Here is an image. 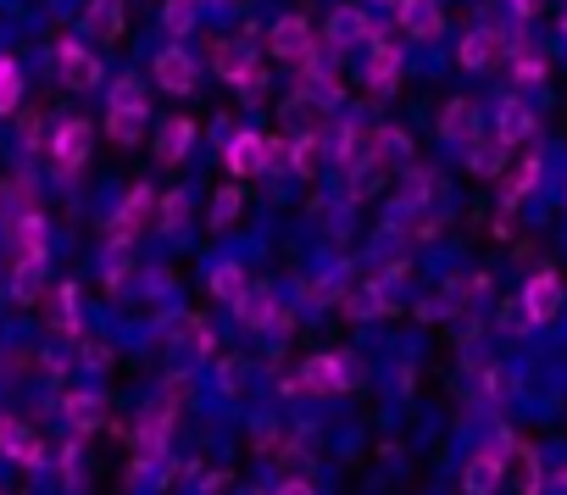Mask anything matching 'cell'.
<instances>
[{
    "label": "cell",
    "mask_w": 567,
    "mask_h": 495,
    "mask_svg": "<svg viewBox=\"0 0 567 495\" xmlns=\"http://www.w3.org/2000/svg\"><path fill=\"white\" fill-rule=\"evenodd\" d=\"M12 257H18V296L29 301L40 285V268H45V217L40 212L12 217Z\"/></svg>",
    "instance_id": "cell-1"
},
{
    "label": "cell",
    "mask_w": 567,
    "mask_h": 495,
    "mask_svg": "<svg viewBox=\"0 0 567 495\" xmlns=\"http://www.w3.org/2000/svg\"><path fill=\"white\" fill-rule=\"evenodd\" d=\"M106 134H112L117 145H134V140L145 134V90H140L134 79H117L112 112H106Z\"/></svg>",
    "instance_id": "cell-2"
},
{
    "label": "cell",
    "mask_w": 567,
    "mask_h": 495,
    "mask_svg": "<svg viewBox=\"0 0 567 495\" xmlns=\"http://www.w3.org/2000/svg\"><path fill=\"white\" fill-rule=\"evenodd\" d=\"M212 68L228 79V84H239V90H267V73L256 68V51L250 45H239V40H223V45H212Z\"/></svg>",
    "instance_id": "cell-3"
},
{
    "label": "cell",
    "mask_w": 567,
    "mask_h": 495,
    "mask_svg": "<svg viewBox=\"0 0 567 495\" xmlns=\"http://www.w3.org/2000/svg\"><path fill=\"white\" fill-rule=\"evenodd\" d=\"M56 73H62L68 90H95V84H101V62H95V51L79 45V40H62V45H56Z\"/></svg>",
    "instance_id": "cell-4"
},
{
    "label": "cell",
    "mask_w": 567,
    "mask_h": 495,
    "mask_svg": "<svg viewBox=\"0 0 567 495\" xmlns=\"http://www.w3.org/2000/svg\"><path fill=\"white\" fill-rule=\"evenodd\" d=\"M90 140H95V128H90L84 117L62 123V128H56V140H51V156H56V167H62V173H79V167L90 162Z\"/></svg>",
    "instance_id": "cell-5"
},
{
    "label": "cell",
    "mask_w": 567,
    "mask_h": 495,
    "mask_svg": "<svg viewBox=\"0 0 567 495\" xmlns=\"http://www.w3.org/2000/svg\"><path fill=\"white\" fill-rule=\"evenodd\" d=\"M506 445H512V434H501L495 451H484V456H473V462L462 467V489H467V495H495V484H501V462H506Z\"/></svg>",
    "instance_id": "cell-6"
},
{
    "label": "cell",
    "mask_w": 567,
    "mask_h": 495,
    "mask_svg": "<svg viewBox=\"0 0 567 495\" xmlns=\"http://www.w3.org/2000/svg\"><path fill=\"white\" fill-rule=\"evenodd\" d=\"M267 51L284 56V62H307V56H312V29H307V18H278L272 34H267Z\"/></svg>",
    "instance_id": "cell-7"
},
{
    "label": "cell",
    "mask_w": 567,
    "mask_h": 495,
    "mask_svg": "<svg viewBox=\"0 0 567 495\" xmlns=\"http://www.w3.org/2000/svg\"><path fill=\"white\" fill-rule=\"evenodd\" d=\"M0 451H7L12 462H23V467H45V440L34 429H23L18 417H0Z\"/></svg>",
    "instance_id": "cell-8"
},
{
    "label": "cell",
    "mask_w": 567,
    "mask_h": 495,
    "mask_svg": "<svg viewBox=\"0 0 567 495\" xmlns=\"http://www.w3.org/2000/svg\"><path fill=\"white\" fill-rule=\"evenodd\" d=\"M296 384H301L307 395H334V390L351 384V368H346V357H312V362L301 368Z\"/></svg>",
    "instance_id": "cell-9"
},
{
    "label": "cell",
    "mask_w": 567,
    "mask_h": 495,
    "mask_svg": "<svg viewBox=\"0 0 567 495\" xmlns=\"http://www.w3.org/2000/svg\"><path fill=\"white\" fill-rule=\"evenodd\" d=\"M523 312H528V323H550L561 312V279L556 274H534L528 290H523Z\"/></svg>",
    "instance_id": "cell-10"
},
{
    "label": "cell",
    "mask_w": 567,
    "mask_h": 495,
    "mask_svg": "<svg viewBox=\"0 0 567 495\" xmlns=\"http://www.w3.org/2000/svg\"><path fill=\"white\" fill-rule=\"evenodd\" d=\"M272 156H278V151H272L261 134H234V145H228V167H234V178H256Z\"/></svg>",
    "instance_id": "cell-11"
},
{
    "label": "cell",
    "mask_w": 567,
    "mask_h": 495,
    "mask_svg": "<svg viewBox=\"0 0 567 495\" xmlns=\"http://www.w3.org/2000/svg\"><path fill=\"white\" fill-rule=\"evenodd\" d=\"M156 84H162L167 95H189V90H195V62H189V51L167 45V51L156 56Z\"/></svg>",
    "instance_id": "cell-12"
},
{
    "label": "cell",
    "mask_w": 567,
    "mask_h": 495,
    "mask_svg": "<svg viewBox=\"0 0 567 495\" xmlns=\"http://www.w3.org/2000/svg\"><path fill=\"white\" fill-rule=\"evenodd\" d=\"M362 40H373V23H368L357 7H340V12L329 18V40H323V45L346 51V45H362Z\"/></svg>",
    "instance_id": "cell-13"
},
{
    "label": "cell",
    "mask_w": 567,
    "mask_h": 495,
    "mask_svg": "<svg viewBox=\"0 0 567 495\" xmlns=\"http://www.w3.org/2000/svg\"><path fill=\"white\" fill-rule=\"evenodd\" d=\"M495 134H501L506 145L528 140V134H534V112H528L517 95H506V101H501V112H495Z\"/></svg>",
    "instance_id": "cell-14"
},
{
    "label": "cell",
    "mask_w": 567,
    "mask_h": 495,
    "mask_svg": "<svg viewBox=\"0 0 567 495\" xmlns=\"http://www.w3.org/2000/svg\"><path fill=\"white\" fill-rule=\"evenodd\" d=\"M234 307H239V318H245V323H256V329H261V323H267V329H290V318H284V312L272 307V296H267V290H245Z\"/></svg>",
    "instance_id": "cell-15"
},
{
    "label": "cell",
    "mask_w": 567,
    "mask_h": 495,
    "mask_svg": "<svg viewBox=\"0 0 567 495\" xmlns=\"http://www.w3.org/2000/svg\"><path fill=\"white\" fill-rule=\"evenodd\" d=\"M401 84V51L395 45H373V56H368V90H395Z\"/></svg>",
    "instance_id": "cell-16"
},
{
    "label": "cell",
    "mask_w": 567,
    "mask_h": 495,
    "mask_svg": "<svg viewBox=\"0 0 567 495\" xmlns=\"http://www.w3.org/2000/svg\"><path fill=\"white\" fill-rule=\"evenodd\" d=\"M401 23H406V34H417V40H434L440 34V7L434 0H401Z\"/></svg>",
    "instance_id": "cell-17"
},
{
    "label": "cell",
    "mask_w": 567,
    "mask_h": 495,
    "mask_svg": "<svg viewBox=\"0 0 567 495\" xmlns=\"http://www.w3.org/2000/svg\"><path fill=\"white\" fill-rule=\"evenodd\" d=\"M495 56H501V34H495V29H473V34L462 40V51H456L462 68H489Z\"/></svg>",
    "instance_id": "cell-18"
},
{
    "label": "cell",
    "mask_w": 567,
    "mask_h": 495,
    "mask_svg": "<svg viewBox=\"0 0 567 495\" xmlns=\"http://www.w3.org/2000/svg\"><path fill=\"white\" fill-rule=\"evenodd\" d=\"M189 140H195V123H189V117H173V123L162 128V140H156V156H162L167 167H178L184 151H189Z\"/></svg>",
    "instance_id": "cell-19"
},
{
    "label": "cell",
    "mask_w": 567,
    "mask_h": 495,
    "mask_svg": "<svg viewBox=\"0 0 567 495\" xmlns=\"http://www.w3.org/2000/svg\"><path fill=\"white\" fill-rule=\"evenodd\" d=\"M62 412H68V429H73V434H90V429H101V417H106L101 395H68Z\"/></svg>",
    "instance_id": "cell-20"
},
{
    "label": "cell",
    "mask_w": 567,
    "mask_h": 495,
    "mask_svg": "<svg viewBox=\"0 0 567 495\" xmlns=\"http://www.w3.org/2000/svg\"><path fill=\"white\" fill-rule=\"evenodd\" d=\"M151 212H156V195H151V189L140 184V189H134V195L123 200V212H117V234H123V239H128V234H140Z\"/></svg>",
    "instance_id": "cell-21"
},
{
    "label": "cell",
    "mask_w": 567,
    "mask_h": 495,
    "mask_svg": "<svg viewBox=\"0 0 567 495\" xmlns=\"http://www.w3.org/2000/svg\"><path fill=\"white\" fill-rule=\"evenodd\" d=\"M84 29H90L95 40H112V34H123V0H95V7L84 12Z\"/></svg>",
    "instance_id": "cell-22"
},
{
    "label": "cell",
    "mask_w": 567,
    "mask_h": 495,
    "mask_svg": "<svg viewBox=\"0 0 567 495\" xmlns=\"http://www.w3.org/2000/svg\"><path fill=\"white\" fill-rule=\"evenodd\" d=\"M23 101V68L12 56H0V117H12Z\"/></svg>",
    "instance_id": "cell-23"
},
{
    "label": "cell",
    "mask_w": 567,
    "mask_h": 495,
    "mask_svg": "<svg viewBox=\"0 0 567 495\" xmlns=\"http://www.w3.org/2000/svg\"><path fill=\"white\" fill-rule=\"evenodd\" d=\"M501 156H506V140H501V134L467 145V167H473V173H501Z\"/></svg>",
    "instance_id": "cell-24"
},
{
    "label": "cell",
    "mask_w": 567,
    "mask_h": 495,
    "mask_svg": "<svg viewBox=\"0 0 567 495\" xmlns=\"http://www.w3.org/2000/svg\"><path fill=\"white\" fill-rule=\"evenodd\" d=\"M440 134H445V140H456V145H462V140H473V101H451V106H445V117H440Z\"/></svg>",
    "instance_id": "cell-25"
},
{
    "label": "cell",
    "mask_w": 567,
    "mask_h": 495,
    "mask_svg": "<svg viewBox=\"0 0 567 495\" xmlns=\"http://www.w3.org/2000/svg\"><path fill=\"white\" fill-rule=\"evenodd\" d=\"M245 290H250V285H245V268H234V262H228V268H217V274H212V296H217V301H239Z\"/></svg>",
    "instance_id": "cell-26"
},
{
    "label": "cell",
    "mask_w": 567,
    "mask_h": 495,
    "mask_svg": "<svg viewBox=\"0 0 567 495\" xmlns=\"http://www.w3.org/2000/svg\"><path fill=\"white\" fill-rule=\"evenodd\" d=\"M534 184H539V156H523V167H517V173H512V184H506V206H512V200H523Z\"/></svg>",
    "instance_id": "cell-27"
},
{
    "label": "cell",
    "mask_w": 567,
    "mask_h": 495,
    "mask_svg": "<svg viewBox=\"0 0 567 495\" xmlns=\"http://www.w3.org/2000/svg\"><path fill=\"white\" fill-rule=\"evenodd\" d=\"M346 312H351V318H373V312H384V290H379V285L351 290V296H346Z\"/></svg>",
    "instance_id": "cell-28"
},
{
    "label": "cell",
    "mask_w": 567,
    "mask_h": 495,
    "mask_svg": "<svg viewBox=\"0 0 567 495\" xmlns=\"http://www.w3.org/2000/svg\"><path fill=\"white\" fill-rule=\"evenodd\" d=\"M56 329H62V334H79V290H73V285L56 290Z\"/></svg>",
    "instance_id": "cell-29"
},
{
    "label": "cell",
    "mask_w": 567,
    "mask_h": 495,
    "mask_svg": "<svg viewBox=\"0 0 567 495\" xmlns=\"http://www.w3.org/2000/svg\"><path fill=\"white\" fill-rule=\"evenodd\" d=\"M178 340L189 346V357H212V329H206L200 318H184V323H178Z\"/></svg>",
    "instance_id": "cell-30"
},
{
    "label": "cell",
    "mask_w": 567,
    "mask_h": 495,
    "mask_svg": "<svg viewBox=\"0 0 567 495\" xmlns=\"http://www.w3.org/2000/svg\"><path fill=\"white\" fill-rule=\"evenodd\" d=\"M239 200H245V195H239V184L217 189V200H212V223H217V228H228V223L239 217Z\"/></svg>",
    "instance_id": "cell-31"
},
{
    "label": "cell",
    "mask_w": 567,
    "mask_h": 495,
    "mask_svg": "<svg viewBox=\"0 0 567 495\" xmlns=\"http://www.w3.org/2000/svg\"><path fill=\"white\" fill-rule=\"evenodd\" d=\"M312 162H318V134H301V140L290 145V167L307 178V173H312Z\"/></svg>",
    "instance_id": "cell-32"
},
{
    "label": "cell",
    "mask_w": 567,
    "mask_h": 495,
    "mask_svg": "<svg viewBox=\"0 0 567 495\" xmlns=\"http://www.w3.org/2000/svg\"><path fill=\"white\" fill-rule=\"evenodd\" d=\"M517 478H523V495H539V456L528 445L517 451Z\"/></svg>",
    "instance_id": "cell-33"
},
{
    "label": "cell",
    "mask_w": 567,
    "mask_h": 495,
    "mask_svg": "<svg viewBox=\"0 0 567 495\" xmlns=\"http://www.w3.org/2000/svg\"><path fill=\"white\" fill-rule=\"evenodd\" d=\"M195 29V0H173L167 7V34H189Z\"/></svg>",
    "instance_id": "cell-34"
},
{
    "label": "cell",
    "mask_w": 567,
    "mask_h": 495,
    "mask_svg": "<svg viewBox=\"0 0 567 495\" xmlns=\"http://www.w3.org/2000/svg\"><path fill=\"white\" fill-rule=\"evenodd\" d=\"M156 212H162V228H178V223H184V212H189V195H184V189H173Z\"/></svg>",
    "instance_id": "cell-35"
},
{
    "label": "cell",
    "mask_w": 567,
    "mask_h": 495,
    "mask_svg": "<svg viewBox=\"0 0 567 495\" xmlns=\"http://www.w3.org/2000/svg\"><path fill=\"white\" fill-rule=\"evenodd\" d=\"M545 79V62L539 56H517V84H539Z\"/></svg>",
    "instance_id": "cell-36"
},
{
    "label": "cell",
    "mask_w": 567,
    "mask_h": 495,
    "mask_svg": "<svg viewBox=\"0 0 567 495\" xmlns=\"http://www.w3.org/2000/svg\"><path fill=\"white\" fill-rule=\"evenodd\" d=\"M278 495H318L312 484H301V478H290V484H278Z\"/></svg>",
    "instance_id": "cell-37"
},
{
    "label": "cell",
    "mask_w": 567,
    "mask_h": 495,
    "mask_svg": "<svg viewBox=\"0 0 567 495\" xmlns=\"http://www.w3.org/2000/svg\"><path fill=\"white\" fill-rule=\"evenodd\" d=\"M512 7H517L523 18H534V12H539V0H512Z\"/></svg>",
    "instance_id": "cell-38"
},
{
    "label": "cell",
    "mask_w": 567,
    "mask_h": 495,
    "mask_svg": "<svg viewBox=\"0 0 567 495\" xmlns=\"http://www.w3.org/2000/svg\"><path fill=\"white\" fill-rule=\"evenodd\" d=\"M384 7H395V12H401V0H384Z\"/></svg>",
    "instance_id": "cell-39"
},
{
    "label": "cell",
    "mask_w": 567,
    "mask_h": 495,
    "mask_svg": "<svg viewBox=\"0 0 567 495\" xmlns=\"http://www.w3.org/2000/svg\"><path fill=\"white\" fill-rule=\"evenodd\" d=\"M561 34H567V18H561Z\"/></svg>",
    "instance_id": "cell-40"
}]
</instances>
